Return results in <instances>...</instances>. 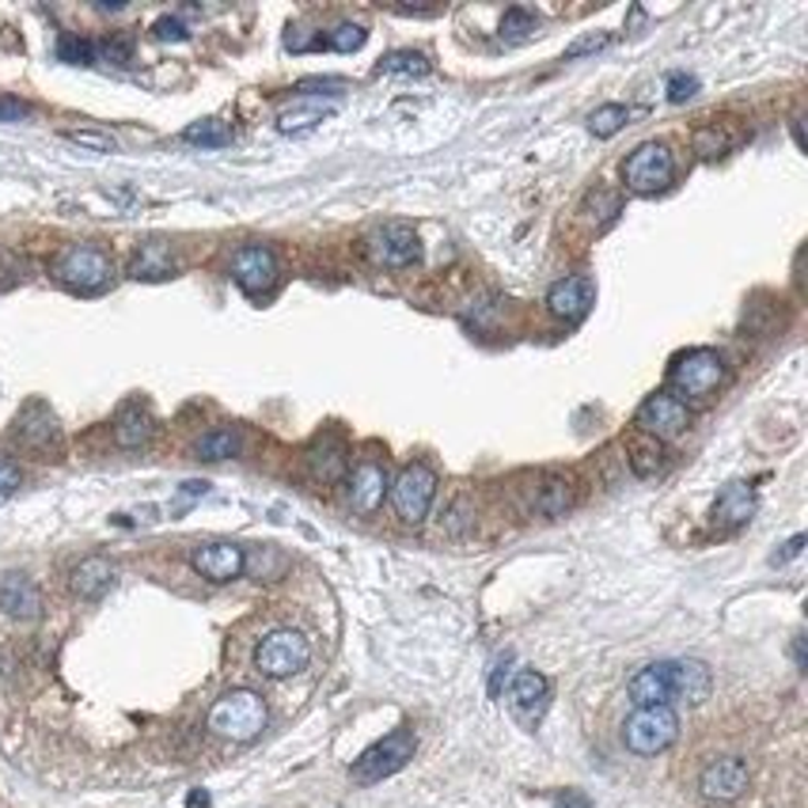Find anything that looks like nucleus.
<instances>
[{
  "instance_id": "nucleus-43",
  "label": "nucleus",
  "mask_w": 808,
  "mask_h": 808,
  "mask_svg": "<svg viewBox=\"0 0 808 808\" xmlns=\"http://www.w3.org/2000/svg\"><path fill=\"white\" fill-rule=\"evenodd\" d=\"M630 467H634V471H638V475H654L657 467H660V448H657V445H649V448H634Z\"/></svg>"
},
{
  "instance_id": "nucleus-42",
  "label": "nucleus",
  "mask_w": 808,
  "mask_h": 808,
  "mask_svg": "<svg viewBox=\"0 0 808 808\" xmlns=\"http://www.w3.org/2000/svg\"><path fill=\"white\" fill-rule=\"evenodd\" d=\"M31 118V103L16 96H0V122H27Z\"/></svg>"
},
{
  "instance_id": "nucleus-40",
  "label": "nucleus",
  "mask_w": 808,
  "mask_h": 808,
  "mask_svg": "<svg viewBox=\"0 0 808 808\" xmlns=\"http://www.w3.org/2000/svg\"><path fill=\"white\" fill-rule=\"evenodd\" d=\"M608 46H611V34H585V39H577L573 46H566V61H577L596 50H608Z\"/></svg>"
},
{
  "instance_id": "nucleus-47",
  "label": "nucleus",
  "mask_w": 808,
  "mask_h": 808,
  "mask_svg": "<svg viewBox=\"0 0 808 808\" xmlns=\"http://www.w3.org/2000/svg\"><path fill=\"white\" fill-rule=\"evenodd\" d=\"M794 660H797V668H805V638L794 641Z\"/></svg>"
},
{
  "instance_id": "nucleus-25",
  "label": "nucleus",
  "mask_w": 808,
  "mask_h": 808,
  "mask_svg": "<svg viewBox=\"0 0 808 808\" xmlns=\"http://www.w3.org/2000/svg\"><path fill=\"white\" fill-rule=\"evenodd\" d=\"M118 448H141L152 440V415L144 407H126L114 421Z\"/></svg>"
},
{
  "instance_id": "nucleus-39",
  "label": "nucleus",
  "mask_w": 808,
  "mask_h": 808,
  "mask_svg": "<svg viewBox=\"0 0 808 808\" xmlns=\"http://www.w3.org/2000/svg\"><path fill=\"white\" fill-rule=\"evenodd\" d=\"M152 34L160 42H187L190 39V31H187V23L176 20V16H160V20L152 23Z\"/></svg>"
},
{
  "instance_id": "nucleus-32",
  "label": "nucleus",
  "mask_w": 808,
  "mask_h": 808,
  "mask_svg": "<svg viewBox=\"0 0 808 808\" xmlns=\"http://www.w3.org/2000/svg\"><path fill=\"white\" fill-rule=\"evenodd\" d=\"M627 118H630V110L622 107V103H603V107H596L592 110V118H589V130L596 137H615L627 126Z\"/></svg>"
},
{
  "instance_id": "nucleus-18",
  "label": "nucleus",
  "mask_w": 808,
  "mask_h": 808,
  "mask_svg": "<svg viewBox=\"0 0 808 808\" xmlns=\"http://www.w3.org/2000/svg\"><path fill=\"white\" fill-rule=\"evenodd\" d=\"M114 581H118L114 562L103 555H88L84 562L72 566L69 589H72V596H80V600H103V596L114 589Z\"/></svg>"
},
{
  "instance_id": "nucleus-37",
  "label": "nucleus",
  "mask_w": 808,
  "mask_h": 808,
  "mask_svg": "<svg viewBox=\"0 0 808 808\" xmlns=\"http://www.w3.org/2000/svg\"><path fill=\"white\" fill-rule=\"evenodd\" d=\"M96 58L110 61V66H130L133 58V42L130 39H107L96 46Z\"/></svg>"
},
{
  "instance_id": "nucleus-13",
  "label": "nucleus",
  "mask_w": 808,
  "mask_h": 808,
  "mask_svg": "<svg viewBox=\"0 0 808 808\" xmlns=\"http://www.w3.org/2000/svg\"><path fill=\"white\" fill-rule=\"evenodd\" d=\"M596 300V289H592V278H585V273H569V278L555 281L547 289V311L555 319H566V323H577V319L589 316Z\"/></svg>"
},
{
  "instance_id": "nucleus-6",
  "label": "nucleus",
  "mask_w": 808,
  "mask_h": 808,
  "mask_svg": "<svg viewBox=\"0 0 808 808\" xmlns=\"http://www.w3.org/2000/svg\"><path fill=\"white\" fill-rule=\"evenodd\" d=\"M672 176H676L672 152H668V144H657V141L634 149L627 156V163H622V179H627L634 194H657V190H665L672 182Z\"/></svg>"
},
{
  "instance_id": "nucleus-17",
  "label": "nucleus",
  "mask_w": 808,
  "mask_h": 808,
  "mask_svg": "<svg viewBox=\"0 0 808 808\" xmlns=\"http://www.w3.org/2000/svg\"><path fill=\"white\" fill-rule=\"evenodd\" d=\"M190 566L198 569L206 581L213 585H225V581H236V577L243 573V547L236 543H206L198 547L194 555H190Z\"/></svg>"
},
{
  "instance_id": "nucleus-1",
  "label": "nucleus",
  "mask_w": 808,
  "mask_h": 808,
  "mask_svg": "<svg viewBox=\"0 0 808 808\" xmlns=\"http://www.w3.org/2000/svg\"><path fill=\"white\" fill-rule=\"evenodd\" d=\"M266 718H270V714H266L262 695H255V691H247V687H240V691L220 695L206 721H209V732H217V737L247 744V740H255L266 729Z\"/></svg>"
},
{
  "instance_id": "nucleus-44",
  "label": "nucleus",
  "mask_w": 808,
  "mask_h": 808,
  "mask_svg": "<svg viewBox=\"0 0 808 808\" xmlns=\"http://www.w3.org/2000/svg\"><path fill=\"white\" fill-rule=\"evenodd\" d=\"M801 547H805V536H794V539H789V543L775 555V562H789V558H797V555H801Z\"/></svg>"
},
{
  "instance_id": "nucleus-31",
  "label": "nucleus",
  "mask_w": 808,
  "mask_h": 808,
  "mask_svg": "<svg viewBox=\"0 0 808 808\" xmlns=\"http://www.w3.org/2000/svg\"><path fill=\"white\" fill-rule=\"evenodd\" d=\"M536 31H539V20L528 12V8H509V12H505V20H501V39L505 42H512V46L528 42Z\"/></svg>"
},
{
  "instance_id": "nucleus-26",
  "label": "nucleus",
  "mask_w": 808,
  "mask_h": 808,
  "mask_svg": "<svg viewBox=\"0 0 808 808\" xmlns=\"http://www.w3.org/2000/svg\"><path fill=\"white\" fill-rule=\"evenodd\" d=\"M194 452H198V459H209V463L236 459L243 452V433L240 429H209V433L194 445Z\"/></svg>"
},
{
  "instance_id": "nucleus-45",
  "label": "nucleus",
  "mask_w": 808,
  "mask_h": 808,
  "mask_svg": "<svg viewBox=\"0 0 808 808\" xmlns=\"http://www.w3.org/2000/svg\"><path fill=\"white\" fill-rule=\"evenodd\" d=\"M509 660H512V657L498 660V668H493V676H490V695H493V699H498V695H501V679L509 676Z\"/></svg>"
},
{
  "instance_id": "nucleus-19",
  "label": "nucleus",
  "mask_w": 808,
  "mask_h": 808,
  "mask_svg": "<svg viewBox=\"0 0 808 808\" xmlns=\"http://www.w3.org/2000/svg\"><path fill=\"white\" fill-rule=\"evenodd\" d=\"M751 512H756V490L748 482H729L714 501V525L721 531H732L740 525H748Z\"/></svg>"
},
{
  "instance_id": "nucleus-5",
  "label": "nucleus",
  "mask_w": 808,
  "mask_h": 808,
  "mask_svg": "<svg viewBox=\"0 0 808 808\" xmlns=\"http://www.w3.org/2000/svg\"><path fill=\"white\" fill-rule=\"evenodd\" d=\"M308 660H311V646L300 630H273V634H266L259 641V649H255V668H259L266 679H289V676L305 672Z\"/></svg>"
},
{
  "instance_id": "nucleus-28",
  "label": "nucleus",
  "mask_w": 808,
  "mask_h": 808,
  "mask_svg": "<svg viewBox=\"0 0 808 808\" xmlns=\"http://www.w3.org/2000/svg\"><path fill=\"white\" fill-rule=\"evenodd\" d=\"M182 141L198 144V149H225V144H232V126L220 122V118H201L182 130Z\"/></svg>"
},
{
  "instance_id": "nucleus-46",
  "label": "nucleus",
  "mask_w": 808,
  "mask_h": 808,
  "mask_svg": "<svg viewBox=\"0 0 808 808\" xmlns=\"http://www.w3.org/2000/svg\"><path fill=\"white\" fill-rule=\"evenodd\" d=\"M209 801H213V797H209L206 789H190V797H187L190 808H209Z\"/></svg>"
},
{
  "instance_id": "nucleus-38",
  "label": "nucleus",
  "mask_w": 808,
  "mask_h": 808,
  "mask_svg": "<svg viewBox=\"0 0 808 808\" xmlns=\"http://www.w3.org/2000/svg\"><path fill=\"white\" fill-rule=\"evenodd\" d=\"M20 482H23L20 463H16V459H8V456H0V505L12 498L16 490H20Z\"/></svg>"
},
{
  "instance_id": "nucleus-7",
  "label": "nucleus",
  "mask_w": 808,
  "mask_h": 808,
  "mask_svg": "<svg viewBox=\"0 0 808 808\" xmlns=\"http://www.w3.org/2000/svg\"><path fill=\"white\" fill-rule=\"evenodd\" d=\"M437 498V475L426 463H410L399 471L391 486V505L407 525H421L429 517V505Z\"/></svg>"
},
{
  "instance_id": "nucleus-12",
  "label": "nucleus",
  "mask_w": 808,
  "mask_h": 808,
  "mask_svg": "<svg viewBox=\"0 0 808 808\" xmlns=\"http://www.w3.org/2000/svg\"><path fill=\"white\" fill-rule=\"evenodd\" d=\"M369 251H372L376 262L391 266V270H407V266H415L421 259L418 232L407 225H383L380 232L369 240Z\"/></svg>"
},
{
  "instance_id": "nucleus-36",
  "label": "nucleus",
  "mask_w": 808,
  "mask_h": 808,
  "mask_svg": "<svg viewBox=\"0 0 808 808\" xmlns=\"http://www.w3.org/2000/svg\"><path fill=\"white\" fill-rule=\"evenodd\" d=\"M66 141L80 144V149H91V152H114V137L99 133V130H66Z\"/></svg>"
},
{
  "instance_id": "nucleus-10",
  "label": "nucleus",
  "mask_w": 808,
  "mask_h": 808,
  "mask_svg": "<svg viewBox=\"0 0 808 808\" xmlns=\"http://www.w3.org/2000/svg\"><path fill=\"white\" fill-rule=\"evenodd\" d=\"M748 764H744L740 756H721L714 759L710 767L699 775V789L706 801H718V805H732L744 797V789H748Z\"/></svg>"
},
{
  "instance_id": "nucleus-22",
  "label": "nucleus",
  "mask_w": 808,
  "mask_h": 808,
  "mask_svg": "<svg viewBox=\"0 0 808 808\" xmlns=\"http://www.w3.org/2000/svg\"><path fill=\"white\" fill-rule=\"evenodd\" d=\"M383 493H388V475H383V467L376 463H357L353 475H350V505L357 512H376L383 505Z\"/></svg>"
},
{
  "instance_id": "nucleus-29",
  "label": "nucleus",
  "mask_w": 808,
  "mask_h": 808,
  "mask_svg": "<svg viewBox=\"0 0 808 808\" xmlns=\"http://www.w3.org/2000/svg\"><path fill=\"white\" fill-rule=\"evenodd\" d=\"M376 72H380V77H426L429 58L418 50H395V53H388V58H380Z\"/></svg>"
},
{
  "instance_id": "nucleus-23",
  "label": "nucleus",
  "mask_w": 808,
  "mask_h": 808,
  "mask_svg": "<svg viewBox=\"0 0 808 808\" xmlns=\"http://www.w3.org/2000/svg\"><path fill=\"white\" fill-rule=\"evenodd\" d=\"M710 691H714L710 665H702V660H695V657L676 660V699L679 702L699 706V702L710 699Z\"/></svg>"
},
{
  "instance_id": "nucleus-27",
  "label": "nucleus",
  "mask_w": 808,
  "mask_h": 808,
  "mask_svg": "<svg viewBox=\"0 0 808 808\" xmlns=\"http://www.w3.org/2000/svg\"><path fill=\"white\" fill-rule=\"evenodd\" d=\"M569 505H573V490H569V482L562 479V475H547L543 486H539V493H536V509L543 512V517L558 520L569 512Z\"/></svg>"
},
{
  "instance_id": "nucleus-48",
  "label": "nucleus",
  "mask_w": 808,
  "mask_h": 808,
  "mask_svg": "<svg viewBox=\"0 0 808 808\" xmlns=\"http://www.w3.org/2000/svg\"><path fill=\"white\" fill-rule=\"evenodd\" d=\"M577 808H589V805H585V801H577Z\"/></svg>"
},
{
  "instance_id": "nucleus-21",
  "label": "nucleus",
  "mask_w": 808,
  "mask_h": 808,
  "mask_svg": "<svg viewBox=\"0 0 808 808\" xmlns=\"http://www.w3.org/2000/svg\"><path fill=\"white\" fill-rule=\"evenodd\" d=\"M176 270H179L176 251L160 240L141 243L137 247V255L130 259V278L133 281H168V278H176Z\"/></svg>"
},
{
  "instance_id": "nucleus-35",
  "label": "nucleus",
  "mask_w": 808,
  "mask_h": 808,
  "mask_svg": "<svg viewBox=\"0 0 808 808\" xmlns=\"http://www.w3.org/2000/svg\"><path fill=\"white\" fill-rule=\"evenodd\" d=\"M58 58L69 61V66H91V61H96V42L80 39V34H61Z\"/></svg>"
},
{
  "instance_id": "nucleus-3",
  "label": "nucleus",
  "mask_w": 808,
  "mask_h": 808,
  "mask_svg": "<svg viewBox=\"0 0 808 808\" xmlns=\"http://www.w3.org/2000/svg\"><path fill=\"white\" fill-rule=\"evenodd\" d=\"M415 751H418L415 729H395L383 740H376L369 751H361V759L350 767V778L357 786H376V782H383V778L399 775V770L415 759Z\"/></svg>"
},
{
  "instance_id": "nucleus-14",
  "label": "nucleus",
  "mask_w": 808,
  "mask_h": 808,
  "mask_svg": "<svg viewBox=\"0 0 808 808\" xmlns=\"http://www.w3.org/2000/svg\"><path fill=\"white\" fill-rule=\"evenodd\" d=\"M627 691H630L634 706H672L676 702V660L646 665L630 679Z\"/></svg>"
},
{
  "instance_id": "nucleus-34",
  "label": "nucleus",
  "mask_w": 808,
  "mask_h": 808,
  "mask_svg": "<svg viewBox=\"0 0 808 808\" xmlns=\"http://www.w3.org/2000/svg\"><path fill=\"white\" fill-rule=\"evenodd\" d=\"M365 42H369V31L357 23H338L323 39V46H330V50H338V53H353V50H361Z\"/></svg>"
},
{
  "instance_id": "nucleus-9",
  "label": "nucleus",
  "mask_w": 808,
  "mask_h": 808,
  "mask_svg": "<svg viewBox=\"0 0 808 808\" xmlns=\"http://www.w3.org/2000/svg\"><path fill=\"white\" fill-rule=\"evenodd\" d=\"M232 281L240 285L247 297H262V292H270L273 285H278V255H273L270 247H259V243L236 251Z\"/></svg>"
},
{
  "instance_id": "nucleus-41",
  "label": "nucleus",
  "mask_w": 808,
  "mask_h": 808,
  "mask_svg": "<svg viewBox=\"0 0 808 808\" xmlns=\"http://www.w3.org/2000/svg\"><path fill=\"white\" fill-rule=\"evenodd\" d=\"M695 91H699V80L687 77V72H672V77H668V99H672V103H687Z\"/></svg>"
},
{
  "instance_id": "nucleus-30",
  "label": "nucleus",
  "mask_w": 808,
  "mask_h": 808,
  "mask_svg": "<svg viewBox=\"0 0 808 808\" xmlns=\"http://www.w3.org/2000/svg\"><path fill=\"white\" fill-rule=\"evenodd\" d=\"M285 566H289V558H285L278 547H262V550H255V555L243 550V573H255L259 581H278L285 573Z\"/></svg>"
},
{
  "instance_id": "nucleus-4",
  "label": "nucleus",
  "mask_w": 808,
  "mask_h": 808,
  "mask_svg": "<svg viewBox=\"0 0 808 808\" xmlns=\"http://www.w3.org/2000/svg\"><path fill=\"white\" fill-rule=\"evenodd\" d=\"M679 737V714L672 706H638L622 725V744L634 756H660Z\"/></svg>"
},
{
  "instance_id": "nucleus-24",
  "label": "nucleus",
  "mask_w": 808,
  "mask_h": 808,
  "mask_svg": "<svg viewBox=\"0 0 808 808\" xmlns=\"http://www.w3.org/2000/svg\"><path fill=\"white\" fill-rule=\"evenodd\" d=\"M308 463H311V475H316L319 482H342L346 479V448L338 445L335 437L316 440V448L308 452Z\"/></svg>"
},
{
  "instance_id": "nucleus-8",
  "label": "nucleus",
  "mask_w": 808,
  "mask_h": 808,
  "mask_svg": "<svg viewBox=\"0 0 808 808\" xmlns=\"http://www.w3.org/2000/svg\"><path fill=\"white\" fill-rule=\"evenodd\" d=\"M725 380V361L714 350H691L672 365V388L687 399H706Z\"/></svg>"
},
{
  "instance_id": "nucleus-16",
  "label": "nucleus",
  "mask_w": 808,
  "mask_h": 808,
  "mask_svg": "<svg viewBox=\"0 0 808 808\" xmlns=\"http://www.w3.org/2000/svg\"><path fill=\"white\" fill-rule=\"evenodd\" d=\"M0 611L16 622H34L42 615V592L27 573L0 577Z\"/></svg>"
},
{
  "instance_id": "nucleus-2",
  "label": "nucleus",
  "mask_w": 808,
  "mask_h": 808,
  "mask_svg": "<svg viewBox=\"0 0 808 808\" xmlns=\"http://www.w3.org/2000/svg\"><path fill=\"white\" fill-rule=\"evenodd\" d=\"M53 278L66 285L69 292L96 297V292H103L110 278H114V262H110L107 251H99V247L72 243L58 255V262H53Z\"/></svg>"
},
{
  "instance_id": "nucleus-20",
  "label": "nucleus",
  "mask_w": 808,
  "mask_h": 808,
  "mask_svg": "<svg viewBox=\"0 0 808 808\" xmlns=\"http://www.w3.org/2000/svg\"><path fill=\"white\" fill-rule=\"evenodd\" d=\"M61 429H58V418L50 415V410L42 407V402H31V407H23V415L16 418V440L27 448H34V452H46L50 445H58Z\"/></svg>"
},
{
  "instance_id": "nucleus-11",
  "label": "nucleus",
  "mask_w": 808,
  "mask_h": 808,
  "mask_svg": "<svg viewBox=\"0 0 808 808\" xmlns=\"http://www.w3.org/2000/svg\"><path fill=\"white\" fill-rule=\"evenodd\" d=\"M687 418H691L687 415V402L676 399V395H668V391L649 395V399L638 407V426L657 440L679 437L687 429Z\"/></svg>"
},
{
  "instance_id": "nucleus-33",
  "label": "nucleus",
  "mask_w": 808,
  "mask_h": 808,
  "mask_svg": "<svg viewBox=\"0 0 808 808\" xmlns=\"http://www.w3.org/2000/svg\"><path fill=\"white\" fill-rule=\"evenodd\" d=\"M330 114V107H305V110H285L278 118V130L281 133H308L316 130L319 122Z\"/></svg>"
},
{
  "instance_id": "nucleus-15",
  "label": "nucleus",
  "mask_w": 808,
  "mask_h": 808,
  "mask_svg": "<svg viewBox=\"0 0 808 808\" xmlns=\"http://www.w3.org/2000/svg\"><path fill=\"white\" fill-rule=\"evenodd\" d=\"M550 702V679L543 672H536V668H525V672L512 676L509 684V706L512 714H517L520 721H539L543 718Z\"/></svg>"
}]
</instances>
